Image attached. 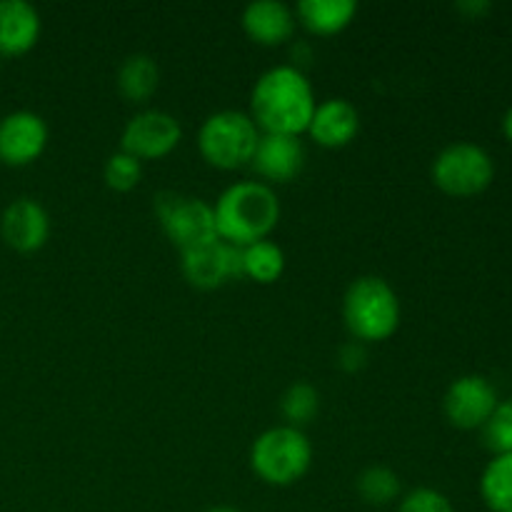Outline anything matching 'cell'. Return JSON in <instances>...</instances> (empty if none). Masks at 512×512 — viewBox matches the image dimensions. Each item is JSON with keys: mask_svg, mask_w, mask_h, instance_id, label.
<instances>
[{"mask_svg": "<svg viewBox=\"0 0 512 512\" xmlns=\"http://www.w3.org/2000/svg\"><path fill=\"white\" fill-rule=\"evenodd\" d=\"M315 105L313 85L298 65H273L250 90V118L260 133L303 135Z\"/></svg>", "mask_w": 512, "mask_h": 512, "instance_id": "obj_1", "label": "cell"}, {"mask_svg": "<svg viewBox=\"0 0 512 512\" xmlns=\"http://www.w3.org/2000/svg\"><path fill=\"white\" fill-rule=\"evenodd\" d=\"M213 213L218 238L235 248H245L270 238L280 220V200L270 185L240 180L218 195Z\"/></svg>", "mask_w": 512, "mask_h": 512, "instance_id": "obj_2", "label": "cell"}, {"mask_svg": "<svg viewBox=\"0 0 512 512\" xmlns=\"http://www.w3.org/2000/svg\"><path fill=\"white\" fill-rule=\"evenodd\" d=\"M343 320L358 343H383L400 328V300L388 280L363 275L348 285Z\"/></svg>", "mask_w": 512, "mask_h": 512, "instance_id": "obj_3", "label": "cell"}, {"mask_svg": "<svg viewBox=\"0 0 512 512\" xmlns=\"http://www.w3.org/2000/svg\"><path fill=\"white\" fill-rule=\"evenodd\" d=\"M313 465V445L308 435L293 425H275L260 433L250 445V468L273 488H290L308 475Z\"/></svg>", "mask_w": 512, "mask_h": 512, "instance_id": "obj_4", "label": "cell"}, {"mask_svg": "<svg viewBox=\"0 0 512 512\" xmlns=\"http://www.w3.org/2000/svg\"><path fill=\"white\" fill-rule=\"evenodd\" d=\"M260 128L245 110H215L198 130V150L208 165L218 170H238L250 165L260 143Z\"/></svg>", "mask_w": 512, "mask_h": 512, "instance_id": "obj_5", "label": "cell"}, {"mask_svg": "<svg viewBox=\"0 0 512 512\" xmlns=\"http://www.w3.org/2000/svg\"><path fill=\"white\" fill-rule=\"evenodd\" d=\"M153 208L158 213L165 235L180 253L220 240L218 228H215L213 205L208 200L165 190V193L155 195Z\"/></svg>", "mask_w": 512, "mask_h": 512, "instance_id": "obj_6", "label": "cell"}, {"mask_svg": "<svg viewBox=\"0 0 512 512\" xmlns=\"http://www.w3.org/2000/svg\"><path fill=\"white\" fill-rule=\"evenodd\" d=\"M495 163L485 148L475 143H453L433 160V183L453 198L478 195L493 183Z\"/></svg>", "mask_w": 512, "mask_h": 512, "instance_id": "obj_7", "label": "cell"}, {"mask_svg": "<svg viewBox=\"0 0 512 512\" xmlns=\"http://www.w3.org/2000/svg\"><path fill=\"white\" fill-rule=\"evenodd\" d=\"M183 140V128L168 110L148 108L135 113L120 135V150L143 160H160L173 153Z\"/></svg>", "mask_w": 512, "mask_h": 512, "instance_id": "obj_8", "label": "cell"}, {"mask_svg": "<svg viewBox=\"0 0 512 512\" xmlns=\"http://www.w3.org/2000/svg\"><path fill=\"white\" fill-rule=\"evenodd\" d=\"M498 408V393L483 375H463L453 380L443 398L445 418L460 430L483 428Z\"/></svg>", "mask_w": 512, "mask_h": 512, "instance_id": "obj_9", "label": "cell"}, {"mask_svg": "<svg viewBox=\"0 0 512 512\" xmlns=\"http://www.w3.org/2000/svg\"><path fill=\"white\" fill-rule=\"evenodd\" d=\"M180 268H183L185 280L200 290H215L228 280L243 278L240 248L225 240H213L203 248L180 253Z\"/></svg>", "mask_w": 512, "mask_h": 512, "instance_id": "obj_10", "label": "cell"}, {"mask_svg": "<svg viewBox=\"0 0 512 512\" xmlns=\"http://www.w3.org/2000/svg\"><path fill=\"white\" fill-rule=\"evenodd\" d=\"M48 145V125L33 110H13L0 118V163L23 168L35 163Z\"/></svg>", "mask_w": 512, "mask_h": 512, "instance_id": "obj_11", "label": "cell"}, {"mask_svg": "<svg viewBox=\"0 0 512 512\" xmlns=\"http://www.w3.org/2000/svg\"><path fill=\"white\" fill-rule=\"evenodd\" d=\"M305 158L308 155L300 135L263 133L250 168L260 175V183L273 188V183H290L298 178L305 168Z\"/></svg>", "mask_w": 512, "mask_h": 512, "instance_id": "obj_12", "label": "cell"}, {"mask_svg": "<svg viewBox=\"0 0 512 512\" xmlns=\"http://www.w3.org/2000/svg\"><path fill=\"white\" fill-rule=\"evenodd\" d=\"M0 235L18 253H35L48 243V210L33 198H15L0 215Z\"/></svg>", "mask_w": 512, "mask_h": 512, "instance_id": "obj_13", "label": "cell"}, {"mask_svg": "<svg viewBox=\"0 0 512 512\" xmlns=\"http://www.w3.org/2000/svg\"><path fill=\"white\" fill-rule=\"evenodd\" d=\"M240 23L253 43L275 48L293 38L298 18H295V10L283 0H255L245 5Z\"/></svg>", "mask_w": 512, "mask_h": 512, "instance_id": "obj_14", "label": "cell"}, {"mask_svg": "<svg viewBox=\"0 0 512 512\" xmlns=\"http://www.w3.org/2000/svg\"><path fill=\"white\" fill-rule=\"evenodd\" d=\"M305 133L323 148H345L360 133V113L350 100L328 98L315 105Z\"/></svg>", "mask_w": 512, "mask_h": 512, "instance_id": "obj_15", "label": "cell"}, {"mask_svg": "<svg viewBox=\"0 0 512 512\" xmlns=\"http://www.w3.org/2000/svg\"><path fill=\"white\" fill-rule=\"evenodd\" d=\"M40 13L25 0H0V58H18L40 38Z\"/></svg>", "mask_w": 512, "mask_h": 512, "instance_id": "obj_16", "label": "cell"}, {"mask_svg": "<svg viewBox=\"0 0 512 512\" xmlns=\"http://www.w3.org/2000/svg\"><path fill=\"white\" fill-rule=\"evenodd\" d=\"M358 15L355 0H300L295 18L315 35H335L348 28Z\"/></svg>", "mask_w": 512, "mask_h": 512, "instance_id": "obj_17", "label": "cell"}, {"mask_svg": "<svg viewBox=\"0 0 512 512\" xmlns=\"http://www.w3.org/2000/svg\"><path fill=\"white\" fill-rule=\"evenodd\" d=\"M160 83L158 60L148 53H130L118 68V90L130 103H145L153 98Z\"/></svg>", "mask_w": 512, "mask_h": 512, "instance_id": "obj_18", "label": "cell"}, {"mask_svg": "<svg viewBox=\"0 0 512 512\" xmlns=\"http://www.w3.org/2000/svg\"><path fill=\"white\" fill-rule=\"evenodd\" d=\"M240 263H243V278L255 280L260 285H270L283 275L285 253L270 238L258 240V243L240 248Z\"/></svg>", "mask_w": 512, "mask_h": 512, "instance_id": "obj_19", "label": "cell"}, {"mask_svg": "<svg viewBox=\"0 0 512 512\" xmlns=\"http://www.w3.org/2000/svg\"><path fill=\"white\" fill-rule=\"evenodd\" d=\"M355 493L360 495L365 505L385 508V505H393L395 500L403 498V483H400V475L395 470L385 468V465H368L355 478Z\"/></svg>", "mask_w": 512, "mask_h": 512, "instance_id": "obj_20", "label": "cell"}, {"mask_svg": "<svg viewBox=\"0 0 512 512\" xmlns=\"http://www.w3.org/2000/svg\"><path fill=\"white\" fill-rule=\"evenodd\" d=\"M480 495L493 512H512V453L490 460L480 478Z\"/></svg>", "mask_w": 512, "mask_h": 512, "instance_id": "obj_21", "label": "cell"}, {"mask_svg": "<svg viewBox=\"0 0 512 512\" xmlns=\"http://www.w3.org/2000/svg\"><path fill=\"white\" fill-rule=\"evenodd\" d=\"M320 410V393L310 383H293L280 398V413L285 425L303 430L310 420H315Z\"/></svg>", "mask_w": 512, "mask_h": 512, "instance_id": "obj_22", "label": "cell"}, {"mask_svg": "<svg viewBox=\"0 0 512 512\" xmlns=\"http://www.w3.org/2000/svg\"><path fill=\"white\" fill-rule=\"evenodd\" d=\"M103 178L105 185L115 193H130L133 188H138L140 178H143V163L135 155L118 150L105 160Z\"/></svg>", "mask_w": 512, "mask_h": 512, "instance_id": "obj_23", "label": "cell"}, {"mask_svg": "<svg viewBox=\"0 0 512 512\" xmlns=\"http://www.w3.org/2000/svg\"><path fill=\"white\" fill-rule=\"evenodd\" d=\"M483 443L495 455L512 453V403H498L495 413L483 425Z\"/></svg>", "mask_w": 512, "mask_h": 512, "instance_id": "obj_24", "label": "cell"}, {"mask_svg": "<svg viewBox=\"0 0 512 512\" xmlns=\"http://www.w3.org/2000/svg\"><path fill=\"white\" fill-rule=\"evenodd\" d=\"M398 512H455L448 495L435 488H415L400 498Z\"/></svg>", "mask_w": 512, "mask_h": 512, "instance_id": "obj_25", "label": "cell"}, {"mask_svg": "<svg viewBox=\"0 0 512 512\" xmlns=\"http://www.w3.org/2000/svg\"><path fill=\"white\" fill-rule=\"evenodd\" d=\"M340 365H343L345 370H360L365 365V348L363 343H358V340H353V343H348L345 348H340Z\"/></svg>", "mask_w": 512, "mask_h": 512, "instance_id": "obj_26", "label": "cell"}, {"mask_svg": "<svg viewBox=\"0 0 512 512\" xmlns=\"http://www.w3.org/2000/svg\"><path fill=\"white\" fill-rule=\"evenodd\" d=\"M460 10H470V13H485L490 10V3H460Z\"/></svg>", "mask_w": 512, "mask_h": 512, "instance_id": "obj_27", "label": "cell"}, {"mask_svg": "<svg viewBox=\"0 0 512 512\" xmlns=\"http://www.w3.org/2000/svg\"><path fill=\"white\" fill-rule=\"evenodd\" d=\"M503 130L505 135H508V140L512 143V108L505 113V120H503Z\"/></svg>", "mask_w": 512, "mask_h": 512, "instance_id": "obj_28", "label": "cell"}, {"mask_svg": "<svg viewBox=\"0 0 512 512\" xmlns=\"http://www.w3.org/2000/svg\"><path fill=\"white\" fill-rule=\"evenodd\" d=\"M205 512H243V510L230 508V505H215V508H208Z\"/></svg>", "mask_w": 512, "mask_h": 512, "instance_id": "obj_29", "label": "cell"}]
</instances>
